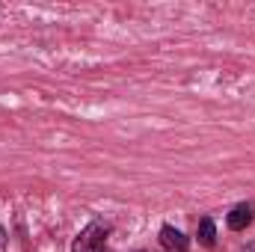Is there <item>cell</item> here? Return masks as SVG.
Here are the masks:
<instances>
[{"label": "cell", "mask_w": 255, "mask_h": 252, "mask_svg": "<svg viewBox=\"0 0 255 252\" xmlns=\"http://www.w3.org/2000/svg\"><path fill=\"white\" fill-rule=\"evenodd\" d=\"M110 235H113V223H107V220H92V223L83 226V229L77 232V238L71 241V252H104Z\"/></svg>", "instance_id": "obj_1"}, {"label": "cell", "mask_w": 255, "mask_h": 252, "mask_svg": "<svg viewBox=\"0 0 255 252\" xmlns=\"http://www.w3.org/2000/svg\"><path fill=\"white\" fill-rule=\"evenodd\" d=\"M253 220H255V205L253 202H238V205L226 214V226H229L232 232H244Z\"/></svg>", "instance_id": "obj_2"}, {"label": "cell", "mask_w": 255, "mask_h": 252, "mask_svg": "<svg viewBox=\"0 0 255 252\" xmlns=\"http://www.w3.org/2000/svg\"><path fill=\"white\" fill-rule=\"evenodd\" d=\"M160 247L166 252H190V238L175 226H160Z\"/></svg>", "instance_id": "obj_3"}, {"label": "cell", "mask_w": 255, "mask_h": 252, "mask_svg": "<svg viewBox=\"0 0 255 252\" xmlns=\"http://www.w3.org/2000/svg\"><path fill=\"white\" fill-rule=\"evenodd\" d=\"M196 241L205 247V250H214L217 247V226H214V217H202L199 226H196Z\"/></svg>", "instance_id": "obj_4"}, {"label": "cell", "mask_w": 255, "mask_h": 252, "mask_svg": "<svg viewBox=\"0 0 255 252\" xmlns=\"http://www.w3.org/2000/svg\"><path fill=\"white\" fill-rule=\"evenodd\" d=\"M6 244H9V235H6V229L0 226V252H6Z\"/></svg>", "instance_id": "obj_5"}, {"label": "cell", "mask_w": 255, "mask_h": 252, "mask_svg": "<svg viewBox=\"0 0 255 252\" xmlns=\"http://www.w3.org/2000/svg\"><path fill=\"white\" fill-rule=\"evenodd\" d=\"M244 252H255V241H253V244H250V247H247Z\"/></svg>", "instance_id": "obj_6"}, {"label": "cell", "mask_w": 255, "mask_h": 252, "mask_svg": "<svg viewBox=\"0 0 255 252\" xmlns=\"http://www.w3.org/2000/svg\"><path fill=\"white\" fill-rule=\"evenodd\" d=\"M136 252H148V250H136Z\"/></svg>", "instance_id": "obj_7"}]
</instances>
